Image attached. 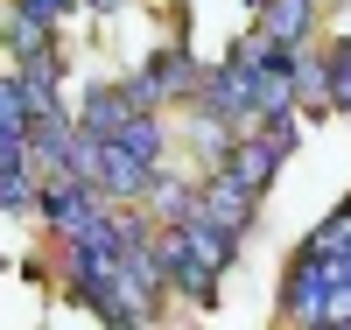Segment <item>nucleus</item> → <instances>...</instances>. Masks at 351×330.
<instances>
[{
	"label": "nucleus",
	"instance_id": "39448f33",
	"mask_svg": "<svg viewBox=\"0 0 351 330\" xmlns=\"http://www.w3.org/2000/svg\"><path fill=\"white\" fill-rule=\"evenodd\" d=\"M99 204H106V197H99V190H84V183H71V176H49V183L36 190V211H43L56 232H64V239H71L84 218H92Z\"/></svg>",
	"mask_w": 351,
	"mask_h": 330
},
{
	"label": "nucleus",
	"instance_id": "f8f14e48",
	"mask_svg": "<svg viewBox=\"0 0 351 330\" xmlns=\"http://www.w3.org/2000/svg\"><path fill=\"white\" fill-rule=\"evenodd\" d=\"M71 8H77V0H14V14H21V21H36V28H56Z\"/></svg>",
	"mask_w": 351,
	"mask_h": 330
},
{
	"label": "nucleus",
	"instance_id": "f257e3e1",
	"mask_svg": "<svg viewBox=\"0 0 351 330\" xmlns=\"http://www.w3.org/2000/svg\"><path fill=\"white\" fill-rule=\"evenodd\" d=\"M281 309L309 330H351V204L309 232V246L288 260Z\"/></svg>",
	"mask_w": 351,
	"mask_h": 330
},
{
	"label": "nucleus",
	"instance_id": "1a4fd4ad",
	"mask_svg": "<svg viewBox=\"0 0 351 330\" xmlns=\"http://www.w3.org/2000/svg\"><path fill=\"white\" fill-rule=\"evenodd\" d=\"M120 148L141 162V169H162V148H169V134H162V119L155 113H134L127 127H120Z\"/></svg>",
	"mask_w": 351,
	"mask_h": 330
},
{
	"label": "nucleus",
	"instance_id": "423d86ee",
	"mask_svg": "<svg viewBox=\"0 0 351 330\" xmlns=\"http://www.w3.org/2000/svg\"><path fill=\"white\" fill-rule=\"evenodd\" d=\"M127 119H134L127 92H120V84H99V92H84V106H77V134H92V141H120Z\"/></svg>",
	"mask_w": 351,
	"mask_h": 330
},
{
	"label": "nucleus",
	"instance_id": "7ed1b4c3",
	"mask_svg": "<svg viewBox=\"0 0 351 330\" xmlns=\"http://www.w3.org/2000/svg\"><path fill=\"white\" fill-rule=\"evenodd\" d=\"M274 169H281V155H274L260 134H253V141H232V148H225V162H218V176H225L239 197H260V190L274 183Z\"/></svg>",
	"mask_w": 351,
	"mask_h": 330
},
{
	"label": "nucleus",
	"instance_id": "f03ea898",
	"mask_svg": "<svg viewBox=\"0 0 351 330\" xmlns=\"http://www.w3.org/2000/svg\"><path fill=\"white\" fill-rule=\"evenodd\" d=\"M155 260H162V281H169V288H183L190 303H204V309L218 303V274H211V267H204V260H197V253L183 246V232H176V225L162 232V246H155Z\"/></svg>",
	"mask_w": 351,
	"mask_h": 330
},
{
	"label": "nucleus",
	"instance_id": "20e7f679",
	"mask_svg": "<svg viewBox=\"0 0 351 330\" xmlns=\"http://www.w3.org/2000/svg\"><path fill=\"white\" fill-rule=\"evenodd\" d=\"M155 176H162V169H141L120 141H99V162H92V190H99V197H148Z\"/></svg>",
	"mask_w": 351,
	"mask_h": 330
},
{
	"label": "nucleus",
	"instance_id": "6e6552de",
	"mask_svg": "<svg viewBox=\"0 0 351 330\" xmlns=\"http://www.w3.org/2000/svg\"><path fill=\"white\" fill-rule=\"evenodd\" d=\"M141 78H148V84H155V99H190V92H197V84H204V78H197V64H190V49H183V43H169V49H155V56H148V71H141Z\"/></svg>",
	"mask_w": 351,
	"mask_h": 330
},
{
	"label": "nucleus",
	"instance_id": "ddd939ff",
	"mask_svg": "<svg viewBox=\"0 0 351 330\" xmlns=\"http://www.w3.org/2000/svg\"><path fill=\"white\" fill-rule=\"evenodd\" d=\"M92 8H120V0H92Z\"/></svg>",
	"mask_w": 351,
	"mask_h": 330
},
{
	"label": "nucleus",
	"instance_id": "9b49d317",
	"mask_svg": "<svg viewBox=\"0 0 351 330\" xmlns=\"http://www.w3.org/2000/svg\"><path fill=\"white\" fill-rule=\"evenodd\" d=\"M8 49H14V64H36V56H56V49H49V28L21 21V14H8Z\"/></svg>",
	"mask_w": 351,
	"mask_h": 330
},
{
	"label": "nucleus",
	"instance_id": "9d476101",
	"mask_svg": "<svg viewBox=\"0 0 351 330\" xmlns=\"http://www.w3.org/2000/svg\"><path fill=\"white\" fill-rule=\"evenodd\" d=\"M324 106H351V43H330L324 56Z\"/></svg>",
	"mask_w": 351,
	"mask_h": 330
},
{
	"label": "nucleus",
	"instance_id": "0eeeda50",
	"mask_svg": "<svg viewBox=\"0 0 351 330\" xmlns=\"http://www.w3.org/2000/svg\"><path fill=\"white\" fill-rule=\"evenodd\" d=\"M309 28H316V0H267V36H260V43L295 56L309 43Z\"/></svg>",
	"mask_w": 351,
	"mask_h": 330
}]
</instances>
